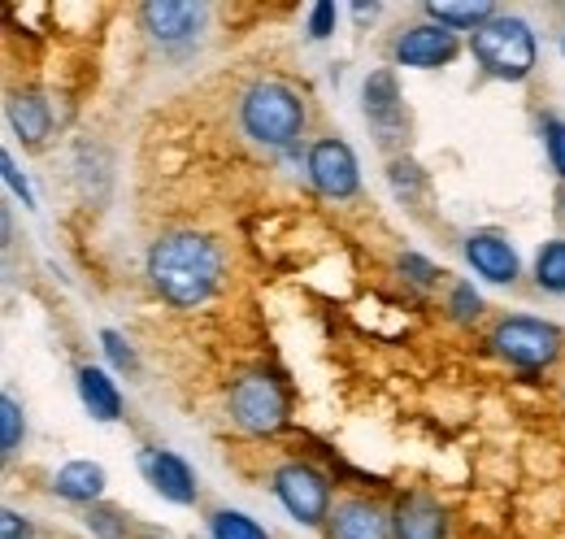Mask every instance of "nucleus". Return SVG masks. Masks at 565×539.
I'll list each match as a JSON object with an SVG mask.
<instances>
[{"instance_id": "5701e85b", "label": "nucleus", "mask_w": 565, "mask_h": 539, "mask_svg": "<svg viewBox=\"0 0 565 539\" xmlns=\"http://www.w3.org/2000/svg\"><path fill=\"white\" fill-rule=\"evenodd\" d=\"M100 348H105V357L114 361V370H136V366H140V361H136V348L118 336V331H100Z\"/></svg>"}, {"instance_id": "a211bd4d", "label": "nucleus", "mask_w": 565, "mask_h": 539, "mask_svg": "<svg viewBox=\"0 0 565 539\" xmlns=\"http://www.w3.org/2000/svg\"><path fill=\"white\" fill-rule=\"evenodd\" d=\"M426 13L439 22V27H448V31H479L483 22H492L495 9L492 4H452V0H435V4H426Z\"/></svg>"}, {"instance_id": "f03ea898", "label": "nucleus", "mask_w": 565, "mask_h": 539, "mask_svg": "<svg viewBox=\"0 0 565 539\" xmlns=\"http://www.w3.org/2000/svg\"><path fill=\"white\" fill-rule=\"evenodd\" d=\"M239 123L253 144L287 148L305 131V101L296 87H287L279 78H257L239 101Z\"/></svg>"}, {"instance_id": "4468645a", "label": "nucleus", "mask_w": 565, "mask_h": 539, "mask_svg": "<svg viewBox=\"0 0 565 539\" xmlns=\"http://www.w3.org/2000/svg\"><path fill=\"white\" fill-rule=\"evenodd\" d=\"M74 379H78V401L87 404V413L96 422H118L122 418V392L100 366H78Z\"/></svg>"}, {"instance_id": "cd10ccee", "label": "nucleus", "mask_w": 565, "mask_h": 539, "mask_svg": "<svg viewBox=\"0 0 565 539\" xmlns=\"http://www.w3.org/2000/svg\"><path fill=\"white\" fill-rule=\"evenodd\" d=\"M0 170H4V183L13 188V197H22V204L31 209V204H35V197H31V188H26V179L18 175V166H13V157H9V152L0 157Z\"/></svg>"}, {"instance_id": "20e7f679", "label": "nucleus", "mask_w": 565, "mask_h": 539, "mask_svg": "<svg viewBox=\"0 0 565 539\" xmlns=\"http://www.w3.org/2000/svg\"><path fill=\"white\" fill-rule=\"evenodd\" d=\"M492 348L495 357H504L518 370H544V366H553L562 357L565 336L544 318L513 314V318H500L492 327Z\"/></svg>"}, {"instance_id": "f8f14e48", "label": "nucleus", "mask_w": 565, "mask_h": 539, "mask_svg": "<svg viewBox=\"0 0 565 539\" xmlns=\"http://www.w3.org/2000/svg\"><path fill=\"white\" fill-rule=\"evenodd\" d=\"M392 539H448V518L423 492L401 496V505L392 514Z\"/></svg>"}, {"instance_id": "1a4fd4ad", "label": "nucleus", "mask_w": 565, "mask_h": 539, "mask_svg": "<svg viewBox=\"0 0 565 539\" xmlns=\"http://www.w3.org/2000/svg\"><path fill=\"white\" fill-rule=\"evenodd\" d=\"M466 262L488 283H518V274H522L513 244L500 231H470L466 235Z\"/></svg>"}, {"instance_id": "412c9836", "label": "nucleus", "mask_w": 565, "mask_h": 539, "mask_svg": "<svg viewBox=\"0 0 565 539\" xmlns=\"http://www.w3.org/2000/svg\"><path fill=\"white\" fill-rule=\"evenodd\" d=\"M22 431H26V426H22V409H18V401L4 392V397H0V453H4V457L18 453Z\"/></svg>"}, {"instance_id": "393cba45", "label": "nucleus", "mask_w": 565, "mask_h": 539, "mask_svg": "<svg viewBox=\"0 0 565 539\" xmlns=\"http://www.w3.org/2000/svg\"><path fill=\"white\" fill-rule=\"evenodd\" d=\"M331 31H335V4L322 0V4L309 9V40H327Z\"/></svg>"}, {"instance_id": "ddd939ff", "label": "nucleus", "mask_w": 565, "mask_h": 539, "mask_svg": "<svg viewBox=\"0 0 565 539\" xmlns=\"http://www.w3.org/2000/svg\"><path fill=\"white\" fill-rule=\"evenodd\" d=\"M331 539H392V518H383L379 505L349 496L331 509Z\"/></svg>"}, {"instance_id": "9d476101", "label": "nucleus", "mask_w": 565, "mask_h": 539, "mask_svg": "<svg viewBox=\"0 0 565 539\" xmlns=\"http://www.w3.org/2000/svg\"><path fill=\"white\" fill-rule=\"evenodd\" d=\"M140 462L157 496H166L170 505H192V500H196V474H192V466H188L179 453L148 448Z\"/></svg>"}, {"instance_id": "2eb2a0df", "label": "nucleus", "mask_w": 565, "mask_h": 539, "mask_svg": "<svg viewBox=\"0 0 565 539\" xmlns=\"http://www.w3.org/2000/svg\"><path fill=\"white\" fill-rule=\"evenodd\" d=\"M105 483H109L105 466H96V462H66L53 474V492L74 500V505H96L105 496Z\"/></svg>"}, {"instance_id": "7ed1b4c3", "label": "nucleus", "mask_w": 565, "mask_h": 539, "mask_svg": "<svg viewBox=\"0 0 565 539\" xmlns=\"http://www.w3.org/2000/svg\"><path fill=\"white\" fill-rule=\"evenodd\" d=\"M470 53H475V62L488 70L492 78L522 83L535 70V35H531V27L522 18L495 13L492 22H483L470 35Z\"/></svg>"}, {"instance_id": "c85d7f7f", "label": "nucleus", "mask_w": 565, "mask_h": 539, "mask_svg": "<svg viewBox=\"0 0 565 539\" xmlns=\"http://www.w3.org/2000/svg\"><path fill=\"white\" fill-rule=\"evenodd\" d=\"M0 527H4V539H31V522H26V518H18L13 509H4V514H0Z\"/></svg>"}, {"instance_id": "4be33fe9", "label": "nucleus", "mask_w": 565, "mask_h": 539, "mask_svg": "<svg viewBox=\"0 0 565 539\" xmlns=\"http://www.w3.org/2000/svg\"><path fill=\"white\" fill-rule=\"evenodd\" d=\"M448 309H452V323H475L483 314V296L475 292V283H452Z\"/></svg>"}, {"instance_id": "dca6fc26", "label": "nucleus", "mask_w": 565, "mask_h": 539, "mask_svg": "<svg viewBox=\"0 0 565 539\" xmlns=\"http://www.w3.org/2000/svg\"><path fill=\"white\" fill-rule=\"evenodd\" d=\"M9 127L18 131L22 144H44V135L53 131V109H49V101L35 96V92H18V96L9 101Z\"/></svg>"}, {"instance_id": "7c9ffc66", "label": "nucleus", "mask_w": 565, "mask_h": 539, "mask_svg": "<svg viewBox=\"0 0 565 539\" xmlns=\"http://www.w3.org/2000/svg\"><path fill=\"white\" fill-rule=\"evenodd\" d=\"M562 218H565V188H562Z\"/></svg>"}, {"instance_id": "423d86ee", "label": "nucleus", "mask_w": 565, "mask_h": 539, "mask_svg": "<svg viewBox=\"0 0 565 539\" xmlns=\"http://www.w3.org/2000/svg\"><path fill=\"white\" fill-rule=\"evenodd\" d=\"M270 487H275L279 505L300 527L331 522V483H327V474L313 471L309 462H282L279 471L270 474Z\"/></svg>"}, {"instance_id": "f3484780", "label": "nucleus", "mask_w": 565, "mask_h": 539, "mask_svg": "<svg viewBox=\"0 0 565 539\" xmlns=\"http://www.w3.org/2000/svg\"><path fill=\"white\" fill-rule=\"evenodd\" d=\"M361 96H365V118H370L374 127L387 131V127L401 123V92H396V74H392V70H374V74L365 78Z\"/></svg>"}, {"instance_id": "f257e3e1", "label": "nucleus", "mask_w": 565, "mask_h": 539, "mask_svg": "<svg viewBox=\"0 0 565 539\" xmlns=\"http://www.w3.org/2000/svg\"><path fill=\"white\" fill-rule=\"evenodd\" d=\"M148 278L174 309H196L222 278V249L201 231H166L148 249Z\"/></svg>"}, {"instance_id": "bb28decb", "label": "nucleus", "mask_w": 565, "mask_h": 539, "mask_svg": "<svg viewBox=\"0 0 565 539\" xmlns=\"http://www.w3.org/2000/svg\"><path fill=\"white\" fill-rule=\"evenodd\" d=\"M109 518H118V514H109V509H92V514H87V527H92L96 536H105V539L127 536V527H122V522H109Z\"/></svg>"}, {"instance_id": "a878e982", "label": "nucleus", "mask_w": 565, "mask_h": 539, "mask_svg": "<svg viewBox=\"0 0 565 539\" xmlns=\"http://www.w3.org/2000/svg\"><path fill=\"white\" fill-rule=\"evenodd\" d=\"M401 270H405V274H409L418 287H430V283L439 278V270L430 266L426 257H418V253H401Z\"/></svg>"}, {"instance_id": "6ab92c4d", "label": "nucleus", "mask_w": 565, "mask_h": 539, "mask_svg": "<svg viewBox=\"0 0 565 539\" xmlns=\"http://www.w3.org/2000/svg\"><path fill=\"white\" fill-rule=\"evenodd\" d=\"M535 283L553 296H565V240H548L535 253Z\"/></svg>"}, {"instance_id": "c756f323", "label": "nucleus", "mask_w": 565, "mask_h": 539, "mask_svg": "<svg viewBox=\"0 0 565 539\" xmlns=\"http://www.w3.org/2000/svg\"><path fill=\"white\" fill-rule=\"evenodd\" d=\"M353 13L356 18H374V13H379V4H356Z\"/></svg>"}, {"instance_id": "b1692460", "label": "nucleus", "mask_w": 565, "mask_h": 539, "mask_svg": "<svg viewBox=\"0 0 565 539\" xmlns=\"http://www.w3.org/2000/svg\"><path fill=\"white\" fill-rule=\"evenodd\" d=\"M544 148H548L553 170L565 179V123L562 118H548V123H544Z\"/></svg>"}, {"instance_id": "0eeeda50", "label": "nucleus", "mask_w": 565, "mask_h": 539, "mask_svg": "<svg viewBox=\"0 0 565 539\" xmlns=\"http://www.w3.org/2000/svg\"><path fill=\"white\" fill-rule=\"evenodd\" d=\"M309 179H313V188L327 201H353L356 188H361V170H356L353 148L344 139H335V135L318 139L309 148Z\"/></svg>"}, {"instance_id": "aec40b11", "label": "nucleus", "mask_w": 565, "mask_h": 539, "mask_svg": "<svg viewBox=\"0 0 565 539\" xmlns=\"http://www.w3.org/2000/svg\"><path fill=\"white\" fill-rule=\"evenodd\" d=\"M210 536L213 539H270L257 518H248V514H239V509H217V514H210Z\"/></svg>"}, {"instance_id": "9b49d317", "label": "nucleus", "mask_w": 565, "mask_h": 539, "mask_svg": "<svg viewBox=\"0 0 565 539\" xmlns=\"http://www.w3.org/2000/svg\"><path fill=\"white\" fill-rule=\"evenodd\" d=\"M140 18H143V27H148L152 40H161V44H179V40L196 35L205 9H201V4H188V0H152V4H143L140 9Z\"/></svg>"}, {"instance_id": "6e6552de", "label": "nucleus", "mask_w": 565, "mask_h": 539, "mask_svg": "<svg viewBox=\"0 0 565 539\" xmlns=\"http://www.w3.org/2000/svg\"><path fill=\"white\" fill-rule=\"evenodd\" d=\"M457 31L439 27V22H418L396 40V66L409 70H439L457 57Z\"/></svg>"}, {"instance_id": "39448f33", "label": "nucleus", "mask_w": 565, "mask_h": 539, "mask_svg": "<svg viewBox=\"0 0 565 539\" xmlns=\"http://www.w3.org/2000/svg\"><path fill=\"white\" fill-rule=\"evenodd\" d=\"M226 409H231V422L244 426L248 435H275L287 422V392L279 388V379L253 370L231 383Z\"/></svg>"}]
</instances>
